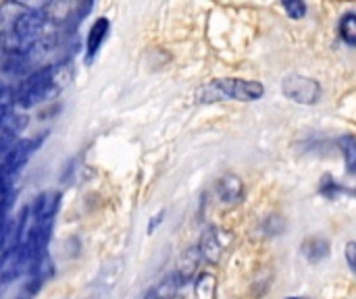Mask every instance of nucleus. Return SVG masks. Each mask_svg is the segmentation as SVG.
I'll use <instances>...</instances> for the list:
<instances>
[{"mask_svg": "<svg viewBox=\"0 0 356 299\" xmlns=\"http://www.w3.org/2000/svg\"><path fill=\"white\" fill-rule=\"evenodd\" d=\"M67 65H46L23 77L21 83L15 85V102L19 108H33L42 102L52 100L69 81L71 75Z\"/></svg>", "mask_w": 356, "mask_h": 299, "instance_id": "nucleus-1", "label": "nucleus"}, {"mask_svg": "<svg viewBox=\"0 0 356 299\" xmlns=\"http://www.w3.org/2000/svg\"><path fill=\"white\" fill-rule=\"evenodd\" d=\"M265 87L259 81H244V79H215L207 85H202L196 92V100L200 104H209V102H217L223 98H232V100H242V102H252L263 98Z\"/></svg>", "mask_w": 356, "mask_h": 299, "instance_id": "nucleus-2", "label": "nucleus"}, {"mask_svg": "<svg viewBox=\"0 0 356 299\" xmlns=\"http://www.w3.org/2000/svg\"><path fill=\"white\" fill-rule=\"evenodd\" d=\"M44 137H46V133H44V135H38V137L19 139V142L6 152V156L2 158L0 171L6 173L8 177H13V179H17L19 173H21V171L25 169V164L29 162V158H31V156L35 154V150L42 146Z\"/></svg>", "mask_w": 356, "mask_h": 299, "instance_id": "nucleus-3", "label": "nucleus"}, {"mask_svg": "<svg viewBox=\"0 0 356 299\" xmlns=\"http://www.w3.org/2000/svg\"><path fill=\"white\" fill-rule=\"evenodd\" d=\"M284 94L298 104H315L321 98V85L315 79L290 75L284 79Z\"/></svg>", "mask_w": 356, "mask_h": 299, "instance_id": "nucleus-4", "label": "nucleus"}, {"mask_svg": "<svg viewBox=\"0 0 356 299\" xmlns=\"http://www.w3.org/2000/svg\"><path fill=\"white\" fill-rule=\"evenodd\" d=\"M60 208V191H42L35 196V200L29 204L31 210V223L40 221H54L56 212Z\"/></svg>", "mask_w": 356, "mask_h": 299, "instance_id": "nucleus-5", "label": "nucleus"}, {"mask_svg": "<svg viewBox=\"0 0 356 299\" xmlns=\"http://www.w3.org/2000/svg\"><path fill=\"white\" fill-rule=\"evenodd\" d=\"M108 29H111V21L106 17H98L94 21V25L90 27L88 31V40H86V62L90 65L94 60V56L98 54V50L102 48L106 35H108Z\"/></svg>", "mask_w": 356, "mask_h": 299, "instance_id": "nucleus-6", "label": "nucleus"}, {"mask_svg": "<svg viewBox=\"0 0 356 299\" xmlns=\"http://www.w3.org/2000/svg\"><path fill=\"white\" fill-rule=\"evenodd\" d=\"M181 285H184V281L179 279L177 273H173V275L165 277L161 283H156V285L146 293V298L144 299H175V296H177V291H179Z\"/></svg>", "mask_w": 356, "mask_h": 299, "instance_id": "nucleus-7", "label": "nucleus"}, {"mask_svg": "<svg viewBox=\"0 0 356 299\" xmlns=\"http://www.w3.org/2000/svg\"><path fill=\"white\" fill-rule=\"evenodd\" d=\"M198 250H200V256H202L207 262L217 264L219 258H221V254H223V244L219 241V233H217L215 229H209V231L204 233V237H202Z\"/></svg>", "mask_w": 356, "mask_h": 299, "instance_id": "nucleus-8", "label": "nucleus"}, {"mask_svg": "<svg viewBox=\"0 0 356 299\" xmlns=\"http://www.w3.org/2000/svg\"><path fill=\"white\" fill-rule=\"evenodd\" d=\"M198 262H200V250H198V248H192V250H188V252L184 254V258H181V262H179V268L175 271L184 283L192 281V277H194V273H196V268H198Z\"/></svg>", "mask_w": 356, "mask_h": 299, "instance_id": "nucleus-9", "label": "nucleus"}, {"mask_svg": "<svg viewBox=\"0 0 356 299\" xmlns=\"http://www.w3.org/2000/svg\"><path fill=\"white\" fill-rule=\"evenodd\" d=\"M305 256L309 258V262L317 264L330 256V244L323 237H311L305 241Z\"/></svg>", "mask_w": 356, "mask_h": 299, "instance_id": "nucleus-10", "label": "nucleus"}, {"mask_svg": "<svg viewBox=\"0 0 356 299\" xmlns=\"http://www.w3.org/2000/svg\"><path fill=\"white\" fill-rule=\"evenodd\" d=\"M219 196L227 204H236L242 198V181L236 177H225L219 183Z\"/></svg>", "mask_w": 356, "mask_h": 299, "instance_id": "nucleus-11", "label": "nucleus"}, {"mask_svg": "<svg viewBox=\"0 0 356 299\" xmlns=\"http://www.w3.org/2000/svg\"><path fill=\"white\" fill-rule=\"evenodd\" d=\"M215 289H217L215 277L204 273L198 277V281L194 285V296H196V299H215Z\"/></svg>", "mask_w": 356, "mask_h": 299, "instance_id": "nucleus-12", "label": "nucleus"}, {"mask_svg": "<svg viewBox=\"0 0 356 299\" xmlns=\"http://www.w3.org/2000/svg\"><path fill=\"white\" fill-rule=\"evenodd\" d=\"M340 148L346 158V169L350 175H356V137L355 135H344L340 137Z\"/></svg>", "mask_w": 356, "mask_h": 299, "instance_id": "nucleus-13", "label": "nucleus"}, {"mask_svg": "<svg viewBox=\"0 0 356 299\" xmlns=\"http://www.w3.org/2000/svg\"><path fill=\"white\" fill-rule=\"evenodd\" d=\"M340 35L346 44L356 46V15H344L340 21Z\"/></svg>", "mask_w": 356, "mask_h": 299, "instance_id": "nucleus-14", "label": "nucleus"}, {"mask_svg": "<svg viewBox=\"0 0 356 299\" xmlns=\"http://www.w3.org/2000/svg\"><path fill=\"white\" fill-rule=\"evenodd\" d=\"M286 12L292 17V19H302L307 15V4L305 0H282Z\"/></svg>", "mask_w": 356, "mask_h": 299, "instance_id": "nucleus-15", "label": "nucleus"}, {"mask_svg": "<svg viewBox=\"0 0 356 299\" xmlns=\"http://www.w3.org/2000/svg\"><path fill=\"white\" fill-rule=\"evenodd\" d=\"M321 194H323L325 198L334 200L338 194H346V189H344V187H340L338 183H334V181H332V177H323V181H321Z\"/></svg>", "mask_w": 356, "mask_h": 299, "instance_id": "nucleus-16", "label": "nucleus"}, {"mask_svg": "<svg viewBox=\"0 0 356 299\" xmlns=\"http://www.w3.org/2000/svg\"><path fill=\"white\" fill-rule=\"evenodd\" d=\"M25 10H44L52 0H15Z\"/></svg>", "mask_w": 356, "mask_h": 299, "instance_id": "nucleus-17", "label": "nucleus"}, {"mask_svg": "<svg viewBox=\"0 0 356 299\" xmlns=\"http://www.w3.org/2000/svg\"><path fill=\"white\" fill-rule=\"evenodd\" d=\"M346 260H348L350 268L356 273V244H348L346 246Z\"/></svg>", "mask_w": 356, "mask_h": 299, "instance_id": "nucleus-18", "label": "nucleus"}, {"mask_svg": "<svg viewBox=\"0 0 356 299\" xmlns=\"http://www.w3.org/2000/svg\"><path fill=\"white\" fill-rule=\"evenodd\" d=\"M346 194H353V196H356V189H346Z\"/></svg>", "mask_w": 356, "mask_h": 299, "instance_id": "nucleus-19", "label": "nucleus"}, {"mask_svg": "<svg viewBox=\"0 0 356 299\" xmlns=\"http://www.w3.org/2000/svg\"><path fill=\"white\" fill-rule=\"evenodd\" d=\"M288 299H300V298H288Z\"/></svg>", "mask_w": 356, "mask_h": 299, "instance_id": "nucleus-20", "label": "nucleus"}]
</instances>
